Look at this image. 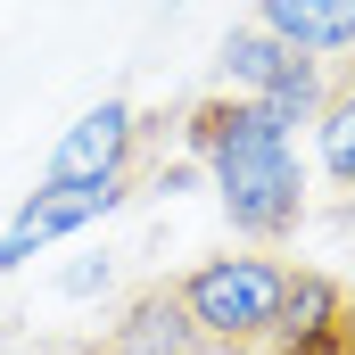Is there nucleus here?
Masks as SVG:
<instances>
[{
	"instance_id": "nucleus-1",
	"label": "nucleus",
	"mask_w": 355,
	"mask_h": 355,
	"mask_svg": "<svg viewBox=\"0 0 355 355\" xmlns=\"http://www.w3.org/2000/svg\"><path fill=\"white\" fill-rule=\"evenodd\" d=\"M182 132H190V157L215 174V198H223V215H232L240 240H289L306 223L297 149H289V124L272 107L215 91V99H198L182 116Z\"/></svg>"
},
{
	"instance_id": "nucleus-2",
	"label": "nucleus",
	"mask_w": 355,
	"mask_h": 355,
	"mask_svg": "<svg viewBox=\"0 0 355 355\" xmlns=\"http://www.w3.org/2000/svg\"><path fill=\"white\" fill-rule=\"evenodd\" d=\"M174 289H182V306H190V322H198L223 355H240V347H265L272 339L289 265H281V257H207V265L182 272Z\"/></svg>"
},
{
	"instance_id": "nucleus-3",
	"label": "nucleus",
	"mask_w": 355,
	"mask_h": 355,
	"mask_svg": "<svg viewBox=\"0 0 355 355\" xmlns=\"http://www.w3.org/2000/svg\"><path fill=\"white\" fill-rule=\"evenodd\" d=\"M223 83H232V99H257V107H272V116L297 132V124L322 116V99H331V67L306 58V50H289V42H272L265 25L248 17V25L223 33Z\"/></svg>"
},
{
	"instance_id": "nucleus-4",
	"label": "nucleus",
	"mask_w": 355,
	"mask_h": 355,
	"mask_svg": "<svg viewBox=\"0 0 355 355\" xmlns=\"http://www.w3.org/2000/svg\"><path fill=\"white\" fill-rule=\"evenodd\" d=\"M132 149H141V116L132 99H99L67 124V141L50 149V182L58 190H83V182H124L132 174Z\"/></svg>"
},
{
	"instance_id": "nucleus-5",
	"label": "nucleus",
	"mask_w": 355,
	"mask_h": 355,
	"mask_svg": "<svg viewBox=\"0 0 355 355\" xmlns=\"http://www.w3.org/2000/svg\"><path fill=\"white\" fill-rule=\"evenodd\" d=\"M124 207V182H83V190H58V182H42L17 215H8V232H0V272L25 265V257H42L50 240H67V232H83L99 215H116Z\"/></svg>"
},
{
	"instance_id": "nucleus-6",
	"label": "nucleus",
	"mask_w": 355,
	"mask_h": 355,
	"mask_svg": "<svg viewBox=\"0 0 355 355\" xmlns=\"http://www.w3.org/2000/svg\"><path fill=\"white\" fill-rule=\"evenodd\" d=\"M99 355H223V347L190 322V306H182L174 281H157V289H141L116 314V331L99 339Z\"/></svg>"
},
{
	"instance_id": "nucleus-7",
	"label": "nucleus",
	"mask_w": 355,
	"mask_h": 355,
	"mask_svg": "<svg viewBox=\"0 0 355 355\" xmlns=\"http://www.w3.org/2000/svg\"><path fill=\"white\" fill-rule=\"evenodd\" d=\"M339 314H347V289L331 272H306L289 265V289H281V322H272V355H331L339 339Z\"/></svg>"
},
{
	"instance_id": "nucleus-8",
	"label": "nucleus",
	"mask_w": 355,
	"mask_h": 355,
	"mask_svg": "<svg viewBox=\"0 0 355 355\" xmlns=\"http://www.w3.org/2000/svg\"><path fill=\"white\" fill-rule=\"evenodd\" d=\"M257 25L322 67L355 50V0H257Z\"/></svg>"
},
{
	"instance_id": "nucleus-9",
	"label": "nucleus",
	"mask_w": 355,
	"mask_h": 355,
	"mask_svg": "<svg viewBox=\"0 0 355 355\" xmlns=\"http://www.w3.org/2000/svg\"><path fill=\"white\" fill-rule=\"evenodd\" d=\"M314 141H322V174L355 190V67L331 75V99H322V116H314Z\"/></svg>"
},
{
	"instance_id": "nucleus-10",
	"label": "nucleus",
	"mask_w": 355,
	"mask_h": 355,
	"mask_svg": "<svg viewBox=\"0 0 355 355\" xmlns=\"http://www.w3.org/2000/svg\"><path fill=\"white\" fill-rule=\"evenodd\" d=\"M331 355H355V297H347V314H339V339H331Z\"/></svg>"
}]
</instances>
